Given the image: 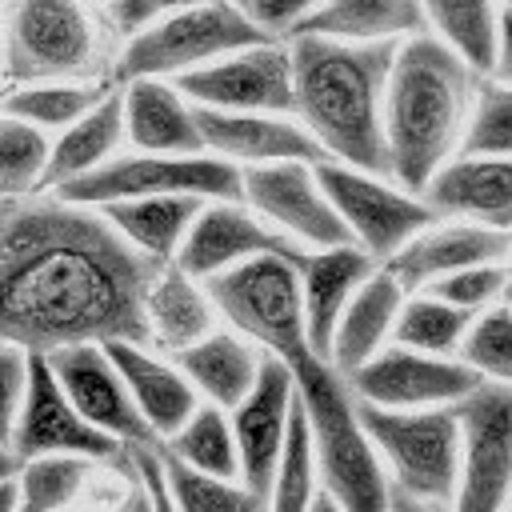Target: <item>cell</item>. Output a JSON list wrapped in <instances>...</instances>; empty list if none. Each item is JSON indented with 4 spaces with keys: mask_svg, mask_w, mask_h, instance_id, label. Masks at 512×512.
<instances>
[{
    "mask_svg": "<svg viewBox=\"0 0 512 512\" xmlns=\"http://www.w3.org/2000/svg\"><path fill=\"white\" fill-rule=\"evenodd\" d=\"M0 332L28 352L148 344V292L164 264L140 256L100 208L56 192L0 208Z\"/></svg>",
    "mask_w": 512,
    "mask_h": 512,
    "instance_id": "cell-1",
    "label": "cell"
},
{
    "mask_svg": "<svg viewBox=\"0 0 512 512\" xmlns=\"http://www.w3.org/2000/svg\"><path fill=\"white\" fill-rule=\"evenodd\" d=\"M480 72L432 32L396 48L384 96V148L388 176L424 196L432 176L460 156Z\"/></svg>",
    "mask_w": 512,
    "mask_h": 512,
    "instance_id": "cell-2",
    "label": "cell"
},
{
    "mask_svg": "<svg viewBox=\"0 0 512 512\" xmlns=\"http://www.w3.org/2000/svg\"><path fill=\"white\" fill-rule=\"evenodd\" d=\"M296 64V120L328 160L384 172V96L400 44H344L328 36H288Z\"/></svg>",
    "mask_w": 512,
    "mask_h": 512,
    "instance_id": "cell-3",
    "label": "cell"
},
{
    "mask_svg": "<svg viewBox=\"0 0 512 512\" xmlns=\"http://www.w3.org/2000/svg\"><path fill=\"white\" fill-rule=\"evenodd\" d=\"M292 368H296L300 408L312 428V448H316L324 492L344 512H388L392 476L364 424V412H360V400L348 376L336 372L324 356H304Z\"/></svg>",
    "mask_w": 512,
    "mask_h": 512,
    "instance_id": "cell-4",
    "label": "cell"
},
{
    "mask_svg": "<svg viewBox=\"0 0 512 512\" xmlns=\"http://www.w3.org/2000/svg\"><path fill=\"white\" fill-rule=\"evenodd\" d=\"M120 44L104 0H4L8 84L112 80Z\"/></svg>",
    "mask_w": 512,
    "mask_h": 512,
    "instance_id": "cell-5",
    "label": "cell"
},
{
    "mask_svg": "<svg viewBox=\"0 0 512 512\" xmlns=\"http://www.w3.org/2000/svg\"><path fill=\"white\" fill-rule=\"evenodd\" d=\"M272 40L256 16L244 8V0H216L200 8L172 12L140 32H132L112 64V80H136V76H164L180 80L188 72H200L228 52H240L248 44Z\"/></svg>",
    "mask_w": 512,
    "mask_h": 512,
    "instance_id": "cell-6",
    "label": "cell"
},
{
    "mask_svg": "<svg viewBox=\"0 0 512 512\" xmlns=\"http://www.w3.org/2000/svg\"><path fill=\"white\" fill-rule=\"evenodd\" d=\"M304 260L268 252L208 280L220 320L244 332L268 356H280L288 364L316 356L308 340V316H304V276H300Z\"/></svg>",
    "mask_w": 512,
    "mask_h": 512,
    "instance_id": "cell-7",
    "label": "cell"
},
{
    "mask_svg": "<svg viewBox=\"0 0 512 512\" xmlns=\"http://www.w3.org/2000/svg\"><path fill=\"white\" fill-rule=\"evenodd\" d=\"M392 488L452 508L460 476V408H372L360 404Z\"/></svg>",
    "mask_w": 512,
    "mask_h": 512,
    "instance_id": "cell-8",
    "label": "cell"
},
{
    "mask_svg": "<svg viewBox=\"0 0 512 512\" xmlns=\"http://www.w3.org/2000/svg\"><path fill=\"white\" fill-rule=\"evenodd\" d=\"M56 196L88 208H104L132 196H200V200H244V168L212 156H164L124 148L84 180L64 184Z\"/></svg>",
    "mask_w": 512,
    "mask_h": 512,
    "instance_id": "cell-9",
    "label": "cell"
},
{
    "mask_svg": "<svg viewBox=\"0 0 512 512\" xmlns=\"http://www.w3.org/2000/svg\"><path fill=\"white\" fill-rule=\"evenodd\" d=\"M316 168L332 208L348 228V240L364 248L376 264H388L416 232H424L436 220L432 204L420 192L396 184L384 172H368L336 160H324Z\"/></svg>",
    "mask_w": 512,
    "mask_h": 512,
    "instance_id": "cell-10",
    "label": "cell"
},
{
    "mask_svg": "<svg viewBox=\"0 0 512 512\" xmlns=\"http://www.w3.org/2000/svg\"><path fill=\"white\" fill-rule=\"evenodd\" d=\"M88 456L96 464H124L132 452L104 436L96 424L80 416V408L68 400L64 384L56 380L48 356H32V384L20 404V412L8 420L4 436V468H20L32 456Z\"/></svg>",
    "mask_w": 512,
    "mask_h": 512,
    "instance_id": "cell-11",
    "label": "cell"
},
{
    "mask_svg": "<svg viewBox=\"0 0 512 512\" xmlns=\"http://www.w3.org/2000/svg\"><path fill=\"white\" fill-rule=\"evenodd\" d=\"M460 408V476L452 512H504L512 504V388L480 384Z\"/></svg>",
    "mask_w": 512,
    "mask_h": 512,
    "instance_id": "cell-12",
    "label": "cell"
},
{
    "mask_svg": "<svg viewBox=\"0 0 512 512\" xmlns=\"http://www.w3.org/2000/svg\"><path fill=\"white\" fill-rule=\"evenodd\" d=\"M192 104L212 112H292L296 116V64L284 36L228 52L224 60L176 80Z\"/></svg>",
    "mask_w": 512,
    "mask_h": 512,
    "instance_id": "cell-13",
    "label": "cell"
},
{
    "mask_svg": "<svg viewBox=\"0 0 512 512\" xmlns=\"http://www.w3.org/2000/svg\"><path fill=\"white\" fill-rule=\"evenodd\" d=\"M360 404L372 408H456L484 380L460 356L416 352L404 344L380 348L348 376Z\"/></svg>",
    "mask_w": 512,
    "mask_h": 512,
    "instance_id": "cell-14",
    "label": "cell"
},
{
    "mask_svg": "<svg viewBox=\"0 0 512 512\" xmlns=\"http://www.w3.org/2000/svg\"><path fill=\"white\" fill-rule=\"evenodd\" d=\"M244 200L308 252L348 244V228L320 184V168L308 160L244 168Z\"/></svg>",
    "mask_w": 512,
    "mask_h": 512,
    "instance_id": "cell-15",
    "label": "cell"
},
{
    "mask_svg": "<svg viewBox=\"0 0 512 512\" xmlns=\"http://www.w3.org/2000/svg\"><path fill=\"white\" fill-rule=\"evenodd\" d=\"M48 364H52L56 380L64 384L68 400L80 408V416L88 424H96L104 436L120 440L128 452L160 444L152 436L148 420L140 416L128 384H124V372L116 368V360L104 344H72V348L48 352Z\"/></svg>",
    "mask_w": 512,
    "mask_h": 512,
    "instance_id": "cell-16",
    "label": "cell"
},
{
    "mask_svg": "<svg viewBox=\"0 0 512 512\" xmlns=\"http://www.w3.org/2000/svg\"><path fill=\"white\" fill-rule=\"evenodd\" d=\"M296 404H300L296 368L280 356H268L256 388L232 408V428H236V444H240V480L248 488H256L264 500L272 492L280 456L288 448Z\"/></svg>",
    "mask_w": 512,
    "mask_h": 512,
    "instance_id": "cell-17",
    "label": "cell"
},
{
    "mask_svg": "<svg viewBox=\"0 0 512 512\" xmlns=\"http://www.w3.org/2000/svg\"><path fill=\"white\" fill-rule=\"evenodd\" d=\"M268 252L296 256V260L308 256V248H300L296 240L276 232L248 200H208L200 208L176 264L200 280H212V276H220L244 260L268 256Z\"/></svg>",
    "mask_w": 512,
    "mask_h": 512,
    "instance_id": "cell-18",
    "label": "cell"
},
{
    "mask_svg": "<svg viewBox=\"0 0 512 512\" xmlns=\"http://www.w3.org/2000/svg\"><path fill=\"white\" fill-rule=\"evenodd\" d=\"M200 132L204 152L236 164V168H264V164H288L308 160L324 164V148L312 140V132L292 112H212L200 108Z\"/></svg>",
    "mask_w": 512,
    "mask_h": 512,
    "instance_id": "cell-19",
    "label": "cell"
},
{
    "mask_svg": "<svg viewBox=\"0 0 512 512\" xmlns=\"http://www.w3.org/2000/svg\"><path fill=\"white\" fill-rule=\"evenodd\" d=\"M488 260H512V232L472 224V220H448L436 216L424 232H416L384 268L408 288L420 292L460 268L488 264Z\"/></svg>",
    "mask_w": 512,
    "mask_h": 512,
    "instance_id": "cell-20",
    "label": "cell"
},
{
    "mask_svg": "<svg viewBox=\"0 0 512 512\" xmlns=\"http://www.w3.org/2000/svg\"><path fill=\"white\" fill-rule=\"evenodd\" d=\"M124 96V124L128 148L136 152H164V156H192L204 152L200 132V104L176 80L164 76H136L120 84Z\"/></svg>",
    "mask_w": 512,
    "mask_h": 512,
    "instance_id": "cell-21",
    "label": "cell"
},
{
    "mask_svg": "<svg viewBox=\"0 0 512 512\" xmlns=\"http://www.w3.org/2000/svg\"><path fill=\"white\" fill-rule=\"evenodd\" d=\"M104 348L112 352L116 368L124 372V384L160 444L204 404L176 356H168L152 344H140V340H112Z\"/></svg>",
    "mask_w": 512,
    "mask_h": 512,
    "instance_id": "cell-22",
    "label": "cell"
},
{
    "mask_svg": "<svg viewBox=\"0 0 512 512\" xmlns=\"http://www.w3.org/2000/svg\"><path fill=\"white\" fill-rule=\"evenodd\" d=\"M424 200L436 216L512 232V156H452L424 188Z\"/></svg>",
    "mask_w": 512,
    "mask_h": 512,
    "instance_id": "cell-23",
    "label": "cell"
},
{
    "mask_svg": "<svg viewBox=\"0 0 512 512\" xmlns=\"http://www.w3.org/2000/svg\"><path fill=\"white\" fill-rule=\"evenodd\" d=\"M380 264L348 244H332V248H316L308 252L300 276H304V316H308V340L316 356H328V344L336 336L340 316L348 312L352 296L360 292V284L376 272Z\"/></svg>",
    "mask_w": 512,
    "mask_h": 512,
    "instance_id": "cell-24",
    "label": "cell"
},
{
    "mask_svg": "<svg viewBox=\"0 0 512 512\" xmlns=\"http://www.w3.org/2000/svg\"><path fill=\"white\" fill-rule=\"evenodd\" d=\"M404 300H408V288L380 264V268L360 284V292L352 296L348 312L340 316L336 336H332L324 360H328L336 372L352 376L360 364H368L380 348L392 344Z\"/></svg>",
    "mask_w": 512,
    "mask_h": 512,
    "instance_id": "cell-25",
    "label": "cell"
},
{
    "mask_svg": "<svg viewBox=\"0 0 512 512\" xmlns=\"http://www.w3.org/2000/svg\"><path fill=\"white\" fill-rule=\"evenodd\" d=\"M220 308L208 292V280L184 272L180 264H164L152 280L148 292V344L176 356L184 348H192L196 340H204L208 332H216Z\"/></svg>",
    "mask_w": 512,
    "mask_h": 512,
    "instance_id": "cell-26",
    "label": "cell"
},
{
    "mask_svg": "<svg viewBox=\"0 0 512 512\" xmlns=\"http://www.w3.org/2000/svg\"><path fill=\"white\" fill-rule=\"evenodd\" d=\"M180 368L188 372V380L196 384L200 400L220 404V408H236L260 380V368L268 360V352L260 344H252L244 332L220 324L216 332H208L204 340H196L192 348L176 352Z\"/></svg>",
    "mask_w": 512,
    "mask_h": 512,
    "instance_id": "cell-27",
    "label": "cell"
},
{
    "mask_svg": "<svg viewBox=\"0 0 512 512\" xmlns=\"http://www.w3.org/2000/svg\"><path fill=\"white\" fill-rule=\"evenodd\" d=\"M204 204L208 200L200 196H132L104 204L100 212L140 256L152 264H176Z\"/></svg>",
    "mask_w": 512,
    "mask_h": 512,
    "instance_id": "cell-28",
    "label": "cell"
},
{
    "mask_svg": "<svg viewBox=\"0 0 512 512\" xmlns=\"http://www.w3.org/2000/svg\"><path fill=\"white\" fill-rule=\"evenodd\" d=\"M124 148H128L124 96H120V84H112L108 96L88 116H80L72 128H64L52 140V164H48V188L44 192H60L64 184L92 176L96 168H104Z\"/></svg>",
    "mask_w": 512,
    "mask_h": 512,
    "instance_id": "cell-29",
    "label": "cell"
},
{
    "mask_svg": "<svg viewBox=\"0 0 512 512\" xmlns=\"http://www.w3.org/2000/svg\"><path fill=\"white\" fill-rule=\"evenodd\" d=\"M428 32L420 0H324L296 36H328L344 44H404Z\"/></svg>",
    "mask_w": 512,
    "mask_h": 512,
    "instance_id": "cell-30",
    "label": "cell"
},
{
    "mask_svg": "<svg viewBox=\"0 0 512 512\" xmlns=\"http://www.w3.org/2000/svg\"><path fill=\"white\" fill-rule=\"evenodd\" d=\"M424 24L436 40H444L456 56H464L480 76L496 72L500 56V0H420Z\"/></svg>",
    "mask_w": 512,
    "mask_h": 512,
    "instance_id": "cell-31",
    "label": "cell"
},
{
    "mask_svg": "<svg viewBox=\"0 0 512 512\" xmlns=\"http://www.w3.org/2000/svg\"><path fill=\"white\" fill-rule=\"evenodd\" d=\"M108 88H112V80H28V84H8L4 116L28 120V124L60 136L80 116H88L108 96Z\"/></svg>",
    "mask_w": 512,
    "mask_h": 512,
    "instance_id": "cell-32",
    "label": "cell"
},
{
    "mask_svg": "<svg viewBox=\"0 0 512 512\" xmlns=\"http://www.w3.org/2000/svg\"><path fill=\"white\" fill-rule=\"evenodd\" d=\"M164 452H172L176 460H184L196 472L208 476H224V480H240V444H236V428H232V412L220 404H200L164 444Z\"/></svg>",
    "mask_w": 512,
    "mask_h": 512,
    "instance_id": "cell-33",
    "label": "cell"
},
{
    "mask_svg": "<svg viewBox=\"0 0 512 512\" xmlns=\"http://www.w3.org/2000/svg\"><path fill=\"white\" fill-rule=\"evenodd\" d=\"M472 320H476L472 312L448 304L444 296H436L428 288L408 292L392 344H404V348H416V352H436V356H460Z\"/></svg>",
    "mask_w": 512,
    "mask_h": 512,
    "instance_id": "cell-34",
    "label": "cell"
},
{
    "mask_svg": "<svg viewBox=\"0 0 512 512\" xmlns=\"http://www.w3.org/2000/svg\"><path fill=\"white\" fill-rule=\"evenodd\" d=\"M52 132L4 116L0 120V192L4 200L40 196L48 188V164H52Z\"/></svg>",
    "mask_w": 512,
    "mask_h": 512,
    "instance_id": "cell-35",
    "label": "cell"
},
{
    "mask_svg": "<svg viewBox=\"0 0 512 512\" xmlns=\"http://www.w3.org/2000/svg\"><path fill=\"white\" fill-rule=\"evenodd\" d=\"M96 468H116V464H96L88 456H32L20 468H4L20 476L24 488V512H68L80 492L88 488V476Z\"/></svg>",
    "mask_w": 512,
    "mask_h": 512,
    "instance_id": "cell-36",
    "label": "cell"
},
{
    "mask_svg": "<svg viewBox=\"0 0 512 512\" xmlns=\"http://www.w3.org/2000/svg\"><path fill=\"white\" fill-rule=\"evenodd\" d=\"M160 456H164L168 492H172L180 512H268V500L256 488H248L244 480H224V476L196 472L164 448H160Z\"/></svg>",
    "mask_w": 512,
    "mask_h": 512,
    "instance_id": "cell-37",
    "label": "cell"
},
{
    "mask_svg": "<svg viewBox=\"0 0 512 512\" xmlns=\"http://www.w3.org/2000/svg\"><path fill=\"white\" fill-rule=\"evenodd\" d=\"M320 492H324V484H320V468H316L312 428H308L304 408L296 404L288 448L280 456V468H276V480H272V492H268V512H312Z\"/></svg>",
    "mask_w": 512,
    "mask_h": 512,
    "instance_id": "cell-38",
    "label": "cell"
},
{
    "mask_svg": "<svg viewBox=\"0 0 512 512\" xmlns=\"http://www.w3.org/2000/svg\"><path fill=\"white\" fill-rule=\"evenodd\" d=\"M460 156H512V84L484 76L472 100Z\"/></svg>",
    "mask_w": 512,
    "mask_h": 512,
    "instance_id": "cell-39",
    "label": "cell"
},
{
    "mask_svg": "<svg viewBox=\"0 0 512 512\" xmlns=\"http://www.w3.org/2000/svg\"><path fill=\"white\" fill-rule=\"evenodd\" d=\"M460 360L484 380V384H508L512 388V308L492 304L484 308L460 348Z\"/></svg>",
    "mask_w": 512,
    "mask_h": 512,
    "instance_id": "cell-40",
    "label": "cell"
},
{
    "mask_svg": "<svg viewBox=\"0 0 512 512\" xmlns=\"http://www.w3.org/2000/svg\"><path fill=\"white\" fill-rule=\"evenodd\" d=\"M508 264L512 260H488V264H472V268H460L436 284H428V292L444 296L448 304L480 316L484 308L500 304L504 300V284H508ZM424 292V288H420Z\"/></svg>",
    "mask_w": 512,
    "mask_h": 512,
    "instance_id": "cell-41",
    "label": "cell"
},
{
    "mask_svg": "<svg viewBox=\"0 0 512 512\" xmlns=\"http://www.w3.org/2000/svg\"><path fill=\"white\" fill-rule=\"evenodd\" d=\"M324 0H244V8L256 16V24L268 32V36H296L316 12H320Z\"/></svg>",
    "mask_w": 512,
    "mask_h": 512,
    "instance_id": "cell-42",
    "label": "cell"
},
{
    "mask_svg": "<svg viewBox=\"0 0 512 512\" xmlns=\"http://www.w3.org/2000/svg\"><path fill=\"white\" fill-rule=\"evenodd\" d=\"M200 4H216V0H112L108 4V16L120 32V40H128L132 32L172 16V12H184V8H200Z\"/></svg>",
    "mask_w": 512,
    "mask_h": 512,
    "instance_id": "cell-43",
    "label": "cell"
},
{
    "mask_svg": "<svg viewBox=\"0 0 512 512\" xmlns=\"http://www.w3.org/2000/svg\"><path fill=\"white\" fill-rule=\"evenodd\" d=\"M32 356L28 348L20 344H8L4 340V352H0V384H4V424L20 412L24 396H28V384H32Z\"/></svg>",
    "mask_w": 512,
    "mask_h": 512,
    "instance_id": "cell-44",
    "label": "cell"
},
{
    "mask_svg": "<svg viewBox=\"0 0 512 512\" xmlns=\"http://www.w3.org/2000/svg\"><path fill=\"white\" fill-rule=\"evenodd\" d=\"M112 512H156L152 488H148V480H144V472L136 468L132 456H128L124 468H120V496H116Z\"/></svg>",
    "mask_w": 512,
    "mask_h": 512,
    "instance_id": "cell-45",
    "label": "cell"
},
{
    "mask_svg": "<svg viewBox=\"0 0 512 512\" xmlns=\"http://www.w3.org/2000/svg\"><path fill=\"white\" fill-rule=\"evenodd\" d=\"M132 460L136 468L144 472L148 488H152V500H156V512H180L172 492H168V480H164V456H160V444H148V448H132Z\"/></svg>",
    "mask_w": 512,
    "mask_h": 512,
    "instance_id": "cell-46",
    "label": "cell"
},
{
    "mask_svg": "<svg viewBox=\"0 0 512 512\" xmlns=\"http://www.w3.org/2000/svg\"><path fill=\"white\" fill-rule=\"evenodd\" d=\"M388 512H452V508L440 504V500H424V496H412V492L392 488V504H388Z\"/></svg>",
    "mask_w": 512,
    "mask_h": 512,
    "instance_id": "cell-47",
    "label": "cell"
},
{
    "mask_svg": "<svg viewBox=\"0 0 512 512\" xmlns=\"http://www.w3.org/2000/svg\"><path fill=\"white\" fill-rule=\"evenodd\" d=\"M492 76L512 84V12H504V24H500V56H496V72Z\"/></svg>",
    "mask_w": 512,
    "mask_h": 512,
    "instance_id": "cell-48",
    "label": "cell"
},
{
    "mask_svg": "<svg viewBox=\"0 0 512 512\" xmlns=\"http://www.w3.org/2000/svg\"><path fill=\"white\" fill-rule=\"evenodd\" d=\"M312 512H344V508H340L328 492H320V496H316V504H312Z\"/></svg>",
    "mask_w": 512,
    "mask_h": 512,
    "instance_id": "cell-49",
    "label": "cell"
},
{
    "mask_svg": "<svg viewBox=\"0 0 512 512\" xmlns=\"http://www.w3.org/2000/svg\"><path fill=\"white\" fill-rule=\"evenodd\" d=\"M500 304L512 308V264H508V284H504V300H500Z\"/></svg>",
    "mask_w": 512,
    "mask_h": 512,
    "instance_id": "cell-50",
    "label": "cell"
},
{
    "mask_svg": "<svg viewBox=\"0 0 512 512\" xmlns=\"http://www.w3.org/2000/svg\"><path fill=\"white\" fill-rule=\"evenodd\" d=\"M500 8H504V12H512V0H500Z\"/></svg>",
    "mask_w": 512,
    "mask_h": 512,
    "instance_id": "cell-51",
    "label": "cell"
},
{
    "mask_svg": "<svg viewBox=\"0 0 512 512\" xmlns=\"http://www.w3.org/2000/svg\"><path fill=\"white\" fill-rule=\"evenodd\" d=\"M504 512H512V504H508V508H504Z\"/></svg>",
    "mask_w": 512,
    "mask_h": 512,
    "instance_id": "cell-52",
    "label": "cell"
},
{
    "mask_svg": "<svg viewBox=\"0 0 512 512\" xmlns=\"http://www.w3.org/2000/svg\"><path fill=\"white\" fill-rule=\"evenodd\" d=\"M104 4H112V0H104Z\"/></svg>",
    "mask_w": 512,
    "mask_h": 512,
    "instance_id": "cell-53",
    "label": "cell"
}]
</instances>
